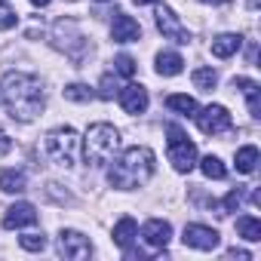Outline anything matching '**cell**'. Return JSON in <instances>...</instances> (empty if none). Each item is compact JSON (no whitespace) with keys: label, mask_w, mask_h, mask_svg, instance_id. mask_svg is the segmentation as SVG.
I'll use <instances>...</instances> for the list:
<instances>
[{"label":"cell","mask_w":261,"mask_h":261,"mask_svg":"<svg viewBox=\"0 0 261 261\" xmlns=\"http://www.w3.org/2000/svg\"><path fill=\"white\" fill-rule=\"evenodd\" d=\"M13 151V139L4 133V129H0V157H4V154H10Z\"/></svg>","instance_id":"30"},{"label":"cell","mask_w":261,"mask_h":261,"mask_svg":"<svg viewBox=\"0 0 261 261\" xmlns=\"http://www.w3.org/2000/svg\"><path fill=\"white\" fill-rule=\"evenodd\" d=\"M200 169H203V175H206V178H224V175H227L224 163H221L218 157H212V154L200 160Z\"/></svg>","instance_id":"23"},{"label":"cell","mask_w":261,"mask_h":261,"mask_svg":"<svg viewBox=\"0 0 261 261\" xmlns=\"http://www.w3.org/2000/svg\"><path fill=\"white\" fill-rule=\"evenodd\" d=\"M114 92H117V80H114L111 74H105L101 83H98V95H101V98H114Z\"/></svg>","instance_id":"27"},{"label":"cell","mask_w":261,"mask_h":261,"mask_svg":"<svg viewBox=\"0 0 261 261\" xmlns=\"http://www.w3.org/2000/svg\"><path fill=\"white\" fill-rule=\"evenodd\" d=\"M233 86H240V89L246 92V98H249V114H252V117H261V101H258V83H255V80H249V77H237V80H233Z\"/></svg>","instance_id":"17"},{"label":"cell","mask_w":261,"mask_h":261,"mask_svg":"<svg viewBox=\"0 0 261 261\" xmlns=\"http://www.w3.org/2000/svg\"><path fill=\"white\" fill-rule=\"evenodd\" d=\"M240 200H243V194H240V191H230V194L224 197V212H233V209L240 206Z\"/></svg>","instance_id":"29"},{"label":"cell","mask_w":261,"mask_h":261,"mask_svg":"<svg viewBox=\"0 0 261 261\" xmlns=\"http://www.w3.org/2000/svg\"><path fill=\"white\" fill-rule=\"evenodd\" d=\"M255 166H258V148L255 145L240 148L237 151V169L240 172H255Z\"/></svg>","instance_id":"21"},{"label":"cell","mask_w":261,"mask_h":261,"mask_svg":"<svg viewBox=\"0 0 261 261\" xmlns=\"http://www.w3.org/2000/svg\"><path fill=\"white\" fill-rule=\"evenodd\" d=\"M136 237H139V224H136V218L123 215V218L117 221V227H114V243H117L120 249H129Z\"/></svg>","instance_id":"14"},{"label":"cell","mask_w":261,"mask_h":261,"mask_svg":"<svg viewBox=\"0 0 261 261\" xmlns=\"http://www.w3.org/2000/svg\"><path fill=\"white\" fill-rule=\"evenodd\" d=\"M142 240H145L151 249H166L169 240H172V224L163 221V218H151V221L142 227Z\"/></svg>","instance_id":"11"},{"label":"cell","mask_w":261,"mask_h":261,"mask_svg":"<svg viewBox=\"0 0 261 261\" xmlns=\"http://www.w3.org/2000/svg\"><path fill=\"white\" fill-rule=\"evenodd\" d=\"M181 240H185V246L200 249V252H212V249L221 243L218 230H215V227H206V224H188Z\"/></svg>","instance_id":"7"},{"label":"cell","mask_w":261,"mask_h":261,"mask_svg":"<svg viewBox=\"0 0 261 261\" xmlns=\"http://www.w3.org/2000/svg\"><path fill=\"white\" fill-rule=\"evenodd\" d=\"M114 71L123 74V77H133V74H136V62L129 59V56H117V59H114Z\"/></svg>","instance_id":"26"},{"label":"cell","mask_w":261,"mask_h":261,"mask_svg":"<svg viewBox=\"0 0 261 261\" xmlns=\"http://www.w3.org/2000/svg\"><path fill=\"white\" fill-rule=\"evenodd\" d=\"M227 258H237V261H249V252H246V249H230V252H227Z\"/></svg>","instance_id":"31"},{"label":"cell","mask_w":261,"mask_h":261,"mask_svg":"<svg viewBox=\"0 0 261 261\" xmlns=\"http://www.w3.org/2000/svg\"><path fill=\"white\" fill-rule=\"evenodd\" d=\"M157 28H160L163 37H169V40H175V43H188V40H191L188 28L178 22V16H175L169 7H160V10H157Z\"/></svg>","instance_id":"9"},{"label":"cell","mask_w":261,"mask_h":261,"mask_svg":"<svg viewBox=\"0 0 261 261\" xmlns=\"http://www.w3.org/2000/svg\"><path fill=\"white\" fill-rule=\"evenodd\" d=\"M169 163H172L178 172H191V169L197 166V145L188 142V139L169 142Z\"/></svg>","instance_id":"8"},{"label":"cell","mask_w":261,"mask_h":261,"mask_svg":"<svg viewBox=\"0 0 261 261\" xmlns=\"http://www.w3.org/2000/svg\"><path fill=\"white\" fill-rule=\"evenodd\" d=\"M89 252H92V246H89V240L80 230H62L59 233V255L62 258L83 261V258H89Z\"/></svg>","instance_id":"6"},{"label":"cell","mask_w":261,"mask_h":261,"mask_svg":"<svg viewBox=\"0 0 261 261\" xmlns=\"http://www.w3.org/2000/svg\"><path fill=\"white\" fill-rule=\"evenodd\" d=\"M206 4H230V0H206Z\"/></svg>","instance_id":"34"},{"label":"cell","mask_w":261,"mask_h":261,"mask_svg":"<svg viewBox=\"0 0 261 261\" xmlns=\"http://www.w3.org/2000/svg\"><path fill=\"white\" fill-rule=\"evenodd\" d=\"M0 4H4V0H0Z\"/></svg>","instance_id":"35"},{"label":"cell","mask_w":261,"mask_h":261,"mask_svg":"<svg viewBox=\"0 0 261 261\" xmlns=\"http://www.w3.org/2000/svg\"><path fill=\"white\" fill-rule=\"evenodd\" d=\"M31 4H34V7H46V4H49V0H31Z\"/></svg>","instance_id":"32"},{"label":"cell","mask_w":261,"mask_h":261,"mask_svg":"<svg viewBox=\"0 0 261 261\" xmlns=\"http://www.w3.org/2000/svg\"><path fill=\"white\" fill-rule=\"evenodd\" d=\"M65 98L68 101H89L92 98V89L83 86V83H71V86H65Z\"/></svg>","instance_id":"25"},{"label":"cell","mask_w":261,"mask_h":261,"mask_svg":"<svg viewBox=\"0 0 261 261\" xmlns=\"http://www.w3.org/2000/svg\"><path fill=\"white\" fill-rule=\"evenodd\" d=\"M133 4H139V7H145V4H154V0H133Z\"/></svg>","instance_id":"33"},{"label":"cell","mask_w":261,"mask_h":261,"mask_svg":"<svg viewBox=\"0 0 261 261\" xmlns=\"http://www.w3.org/2000/svg\"><path fill=\"white\" fill-rule=\"evenodd\" d=\"M111 37L117 43H133L142 37V25L133 19V16H126V13H114V22H111Z\"/></svg>","instance_id":"10"},{"label":"cell","mask_w":261,"mask_h":261,"mask_svg":"<svg viewBox=\"0 0 261 261\" xmlns=\"http://www.w3.org/2000/svg\"><path fill=\"white\" fill-rule=\"evenodd\" d=\"M240 46H243V37L240 34H221V37L212 40V56L215 59H230Z\"/></svg>","instance_id":"15"},{"label":"cell","mask_w":261,"mask_h":261,"mask_svg":"<svg viewBox=\"0 0 261 261\" xmlns=\"http://www.w3.org/2000/svg\"><path fill=\"white\" fill-rule=\"evenodd\" d=\"M16 22H19V16H16L13 10H4V7H0V31L16 28Z\"/></svg>","instance_id":"28"},{"label":"cell","mask_w":261,"mask_h":261,"mask_svg":"<svg viewBox=\"0 0 261 261\" xmlns=\"http://www.w3.org/2000/svg\"><path fill=\"white\" fill-rule=\"evenodd\" d=\"M166 108L169 111H178L185 117H194L197 114V101L191 95H166Z\"/></svg>","instance_id":"20"},{"label":"cell","mask_w":261,"mask_h":261,"mask_svg":"<svg viewBox=\"0 0 261 261\" xmlns=\"http://www.w3.org/2000/svg\"><path fill=\"white\" fill-rule=\"evenodd\" d=\"M215 83H218V74H215L212 68H197V71H194V86H197V89L212 92Z\"/></svg>","instance_id":"22"},{"label":"cell","mask_w":261,"mask_h":261,"mask_svg":"<svg viewBox=\"0 0 261 261\" xmlns=\"http://www.w3.org/2000/svg\"><path fill=\"white\" fill-rule=\"evenodd\" d=\"M19 246L25 252H43L46 249V237L43 233H25V237H19Z\"/></svg>","instance_id":"24"},{"label":"cell","mask_w":261,"mask_h":261,"mask_svg":"<svg viewBox=\"0 0 261 261\" xmlns=\"http://www.w3.org/2000/svg\"><path fill=\"white\" fill-rule=\"evenodd\" d=\"M120 148V136L111 123H92L86 129V163L89 166H108Z\"/></svg>","instance_id":"3"},{"label":"cell","mask_w":261,"mask_h":261,"mask_svg":"<svg viewBox=\"0 0 261 261\" xmlns=\"http://www.w3.org/2000/svg\"><path fill=\"white\" fill-rule=\"evenodd\" d=\"M120 105L126 114H145L148 111V89L142 83H129L120 89Z\"/></svg>","instance_id":"12"},{"label":"cell","mask_w":261,"mask_h":261,"mask_svg":"<svg viewBox=\"0 0 261 261\" xmlns=\"http://www.w3.org/2000/svg\"><path fill=\"white\" fill-rule=\"evenodd\" d=\"M77 148H80V139L71 126H62V129H53L46 136V154L56 166H65L71 169L77 163Z\"/></svg>","instance_id":"4"},{"label":"cell","mask_w":261,"mask_h":261,"mask_svg":"<svg viewBox=\"0 0 261 261\" xmlns=\"http://www.w3.org/2000/svg\"><path fill=\"white\" fill-rule=\"evenodd\" d=\"M154 175V151L151 148H129L123 151V157L108 169V181L120 191H133L142 188L148 178Z\"/></svg>","instance_id":"2"},{"label":"cell","mask_w":261,"mask_h":261,"mask_svg":"<svg viewBox=\"0 0 261 261\" xmlns=\"http://www.w3.org/2000/svg\"><path fill=\"white\" fill-rule=\"evenodd\" d=\"M37 221V209L31 203H13L4 215V227L7 230H16V227H28Z\"/></svg>","instance_id":"13"},{"label":"cell","mask_w":261,"mask_h":261,"mask_svg":"<svg viewBox=\"0 0 261 261\" xmlns=\"http://www.w3.org/2000/svg\"><path fill=\"white\" fill-rule=\"evenodd\" d=\"M181 68H185V59L178 53H160L157 56V74L160 77H175V74H181Z\"/></svg>","instance_id":"16"},{"label":"cell","mask_w":261,"mask_h":261,"mask_svg":"<svg viewBox=\"0 0 261 261\" xmlns=\"http://www.w3.org/2000/svg\"><path fill=\"white\" fill-rule=\"evenodd\" d=\"M194 117H197L200 133H206V136H221V133H227V129H230V114L221 105H209V108H203Z\"/></svg>","instance_id":"5"},{"label":"cell","mask_w":261,"mask_h":261,"mask_svg":"<svg viewBox=\"0 0 261 261\" xmlns=\"http://www.w3.org/2000/svg\"><path fill=\"white\" fill-rule=\"evenodd\" d=\"M0 191L4 194H22L25 191V172H19V169L0 172Z\"/></svg>","instance_id":"19"},{"label":"cell","mask_w":261,"mask_h":261,"mask_svg":"<svg viewBox=\"0 0 261 261\" xmlns=\"http://www.w3.org/2000/svg\"><path fill=\"white\" fill-rule=\"evenodd\" d=\"M237 233L243 240H249V243H258L261 240V221L255 215H240L237 218Z\"/></svg>","instance_id":"18"},{"label":"cell","mask_w":261,"mask_h":261,"mask_svg":"<svg viewBox=\"0 0 261 261\" xmlns=\"http://www.w3.org/2000/svg\"><path fill=\"white\" fill-rule=\"evenodd\" d=\"M0 101L7 105L10 117L19 123H31L43 111V86L34 74L10 71L0 83Z\"/></svg>","instance_id":"1"}]
</instances>
